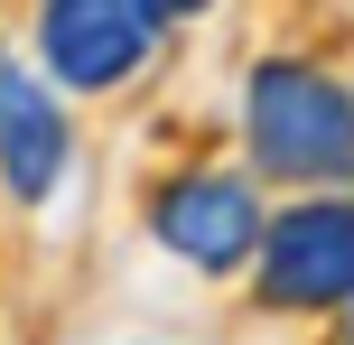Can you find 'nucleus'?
<instances>
[{"mask_svg": "<svg viewBox=\"0 0 354 345\" xmlns=\"http://www.w3.org/2000/svg\"><path fill=\"white\" fill-rule=\"evenodd\" d=\"M56 178H66V112H56V93L0 75V187L19 205H37Z\"/></svg>", "mask_w": 354, "mask_h": 345, "instance_id": "nucleus-5", "label": "nucleus"}, {"mask_svg": "<svg viewBox=\"0 0 354 345\" xmlns=\"http://www.w3.org/2000/svg\"><path fill=\"white\" fill-rule=\"evenodd\" d=\"M149 28H159L149 0H37V56L66 93L131 84L149 56Z\"/></svg>", "mask_w": 354, "mask_h": 345, "instance_id": "nucleus-2", "label": "nucleus"}, {"mask_svg": "<svg viewBox=\"0 0 354 345\" xmlns=\"http://www.w3.org/2000/svg\"><path fill=\"white\" fill-rule=\"evenodd\" d=\"M0 75H10V66H0Z\"/></svg>", "mask_w": 354, "mask_h": 345, "instance_id": "nucleus-8", "label": "nucleus"}, {"mask_svg": "<svg viewBox=\"0 0 354 345\" xmlns=\"http://www.w3.org/2000/svg\"><path fill=\"white\" fill-rule=\"evenodd\" d=\"M149 10H159V19H187V10H205V0H149Z\"/></svg>", "mask_w": 354, "mask_h": 345, "instance_id": "nucleus-6", "label": "nucleus"}, {"mask_svg": "<svg viewBox=\"0 0 354 345\" xmlns=\"http://www.w3.org/2000/svg\"><path fill=\"white\" fill-rule=\"evenodd\" d=\"M261 299L270 308H345L354 299V205H289L261 224Z\"/></svg>", "mask_w": 354, "mask_h": 345, "instance_id": "nucleus-3", "label": "nucleus"}, {"mask_svg": "<svg viewBox=\"0 0 354 345\" xmlns=\"http://www.w3.org/2000/svg\"><path fill=\"white\" fill-rule=\"evenodd\" d=\"M149 234H159L187 271H233V261L261 252V205L233 178H177L168 196L149 205Z\"/></svg>", "mask_w": 354, "mask_h": 345, "instance_id": "nucleus-4", "label": "nucleus"}, {"mask_svg": "<svg viewBox=\"0 0 354 345\" xmlns=\"http://www.w3.org/2000/svg\"><path fill=\"white\" fill-rule=\"evenodd\" d=\"M243 131H252V159L270 178H354V93L317 66H261L252 75V103H243Z\"/></svg>", "mask_w": 354, "mask_h": 345, "instance_id": "nucleus-1", "label": "nucleus"}, {"mask_svg": "<svg viewBox=\"0 0 354 345\" xmlns=\"http://www.w3.org/2000/svg\"><path fill=\"white\" fill-rule=\"evenodd\" d=\"M345 308H354V299H345ZM345 345H354V317H345Z\"/></svg>", "mask_w": 354, "mask_h": 345, "instance_id": "nucleus-7", "label": "nucleus"}]
</instances>
